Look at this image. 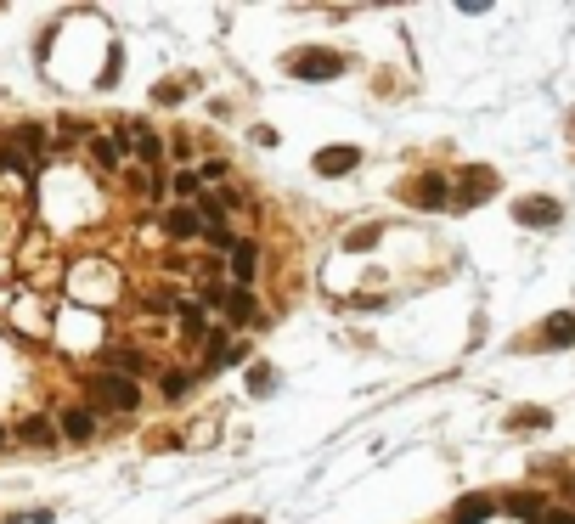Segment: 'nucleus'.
<instances>
[{
	"instance_id": "nucleus-1",
	"label": "nucleus",
	"mask_w": 575,
	"mask_h": 524,
	"mask_svg": "<svg viewBox=\"0 0 575 524\" xmlns=\"http://www.w3.org/2000/svg\"><path fill=\"white\" fill-rule=\"evenodd\" d=\"M90 395H97L102 412H136L142 406V389H136V378H124V373H97L90 378Z\"/></svg>"
},
{
	"instance_id": "nucleus-2",
	"label": "nucleus",
	"mask_w": 575,
	"mask_h": 524,
	"mask_svg": "<svg viewBox=\"0 0 575 524\" xmlns=\"http://www.w3.org/2000/svg\"><path fill=\"white\" fill-rule=\"evenodd\" d=\"M288 73H299V80H338V73H345V57L338 51H293Z\"/></svg>"
},
{
	"instance_id": "nucleus-3",
	"label": "nucleus",
	"mask_w": 575,
	"mask_h": 524,
	"mask_svg": "<svg viewBox=\"0 0 575 524\" xmlns=\"http://www.w3.org/2000/svg\"><path fill=\"white\" fill-rule=\"evenodd\" d=\"M514 220L531 226V231H553L558 220H564V204H558V197H519V204H514Z\"/></svg>"
},
{
	"instance_id": "nucleus-4",
	"label": "nucleus",
	"mask_w": 575,
	"mask_h": 524,
	"mask_svg": "<svg viewBox=\"0 0 575 524\" xmlns=\"http://www.w3.org/2000/svg\"><path fill=\"white\" fill-rule=\"evenodd\" d=\"M496 187H502V181H496V169H462V187L452 192V204H462V209H469V204H479V197H491Z\"/></svg>"
},
{
	"instance_id": "nucleus-5",
	"label": "nucleus",
	"mask_w": 575,
	"mask_h": 524,
	"mask_svg": "<svg viewBox=\"0 0 575 524\" xmlns=\"http://www.w3.org/2000/svg\"><path fill=\"white\" fill-rule=\"evenodd\" d=\"M355 164H361V147H322V152H316V175H328V181L350 175Z\"/></svg>"
},
{
	"instance_id": "nucleus-6",
	"label": "nucleus",
	"mask_w": 575,
	"mask_h": 524,
	"mask_svg": "<svg viewBox=\"0 0 575 524\" xmlns=\"http://www.w3.org/2000/svg\"><path fill=\"white\" fill-rule=\"evenodd\" d=\"M412 204H417V209H446V204H452V181H446V175L412 181Z\"/></svg>"
},
{
	"instance_id": "nucleus-7",
	"label": "nucleus",
	"mask_w": 575,
	"mask_h": 524,
	"mask_svg": "<svg viewBox=\"0 0 575 524\" xmlns=\"http://www.w3.org/2000/svg\"><path fill=\"white\" fill-rule=\"evenodd\" d=\"M57 435H62V440H74V445H85L90 435H97V412L68 406V412H62V423H57Z\"/></svg>"
},
{
	"instance_id": "nucleus-8",
	"label": "nucleus",
	"mask_w": 575,
	"mask_h": 524,
	"mask_svg": "<svg viewBox=\"0 0 575 524\" xmlns=\"http://www.w3.org/2000/svg\"><path fill=\"white\" fill-rule=\"evenodd\" d=\"M164 231H169V237H175V243H186V237H198V231H204V220H198V209L175 204V209L164 214Z\"/></svg>"
},
{
	"instance_id": "nucleus-9",
	"label": "nucleus",
	"mask_w": 575,
	"mask_h": 524,
	"mask_svg": "<svg viewBox=\"0 0 575 524\" xmlns=\"http://www.w3.org/2000/svg\"><path fill=\"white\" fill-rule=\"evenodd\" d=\"M541 344H553V350L575 344V311H553V316H548V328H541Z\"/></svg>"
},
{
	"instance_id": "nucleus-10",
	"label": "nucleus",
	"mask_w": 575,
	"mask_h": 524,
	"mask_svg": "<svg viewBox=\"0 0 575 524\" xmlns=\"http://www.w3.org/2000/svg\"><path fill=\"white\" fill-rule=\"evenodd\" d=\"M491 513H496V502H491V497H457L452 524H486Z\"/></svg>"
},
{
	"instance_id": "nucleus-11",
	"label": "nucleus",
	"mask_w": 575,
	"mask_h": 524,
	"mask_svg": "<svg viewBox=\"0 0 575 524\" xmlns=\"http://www.w3.org/2000/svg\"><path fill=\"white\" fill-rule=\"evenodd\" d=\"M18 440H23V445H40V451H45V445H57V428L45 423V418H28V423H18Z\"/></svg>"
},
{
	"instance_id": "nucleus-12",
	"label": "nucleus",
	"mask_w": 575,
	"mask_h": 524,
	"mask_svg": "<svg viewBox=\"0 0 575 524\" xmlns=\"http://www.w3.org/2000/svg\"><path fill=\"white\" fill-rule=\"evenodd\" d=\"M254 243H237V249H231V276H237V288H248L254 282Z\"/></svg>"
},
{
	"instance_id": "nucleus-13",
	"label": "nucleus",
	"mask_w": 575,
	"mask_h": 524,
	"mask_svg": "<svg viewBox=\"0 0 575 524\" xmlns=\"http://www.w3.org/2000/svg\"><path fill=\"white\" fill-rule=\"evenodd\" d=\"M130 130H136V152H142L147 164H159V158H164V142H159V135H152L147 125H130Z\"/></svg>"
},
{
	"instance_id": "nucleus-14",
	"label": "nucleus",
	"mask_w": 575,
	"mask_h": 524,
	"mask_svg": "<svg viewBox=\"0 0 575 524\" xmlns=\"http://www.w3.org/2000/svg\"><path fill=\"white\" fill-rule=\"evenodd\" d=\"M508 513H519V519H541V490H531V497H508Z\"/></svg>"
},
{
	"instance_id": "nucleus-15",
	"label": "nucleus",
	"mask_w": 575,
	"mask_h": 524,
	"mask_svg": "<svg viewBox=\"0 0 575 524\" xmlns=\"http://www.w3.org/2000/svg\"><path fill=\"white\" fill-rule=\"evenodd\" d=\"M0 175H28V158L18 147H0Z\"/></svg>"
},
{
	"instance_id": "nucleus-16",
	"label": "nucleus",
	"mask_w": 575,
	"mask_h": 524,
	"mask_svg": "<svg viewBox=\"0 0 575 524\" xmlns=\"http://www.w3.org/2000/svg\"><path fill=\"white\" fill-rule=\"evenodd\" d=\"M12 142L28 147V152H40V147H45V130H40V125H18V130H12Z\"/></svg>"
},
{
	"instance_id": "nucleus-17",
	"label": "nucleus",
	"mask_w": 575,
	"mask_h": 524,
	"mask_svg": "<svg viewBox=\"0 0 575 524\" xmlns=\"http://www.w3.org/2000/svg\"><path fill=\"white\" fill-rule=\"evenodd\" d=\"M159 389H164L169 400H175V395H186V389H192V373H164V378H159Z\"/></svg>"
},
{
	"instance_id": "nucleus-18",
	"label": "nucleus",
	"mask_w": 575,
	"mask_h": 524,
	"mask_svg": "<svg viewBox=\"0 0 575 524\" xmlns=\"http://www.w3.org/2000/svg\"><path fill=\"white\" fill-rule=\"evenodd\" d=\"M378 237H384V226H361V231H350V237H345V249H372Z\"/></svg>"
},
{
	"instance_id": "nucleus-19",
	"label": "nucleus",
	"mask_w": 575,
	"mask_h": 524,
	"mask_svg": "<svg viewBox=\"0 0 575 524\" xmlns=\"http://www.w3.org/2000/svg\"><path fill=\"white\" fill-rule=\"evenodd\" d=\"M226 304H231V321H248V316H254V299H248V288H237Z\"/></svg>"
},
{
	"instance_id": "nucleus-20",
	"label": "nucleus",
	"mask_w": 575,
	"mask_h": 524,
	"mask_svg": "<svg viewBox=\"0 0 575 524\" xmlns=\"http://www.w3.org/2000/svg\"><path fill=\"white\" fill-rule=\"evenodd\" d=\"M181 328L192 333V338L204 333V304H181Z\"/></svg>"
},
{
	"instance_id": "nucleus-21",
	"label": "nucleus",
	"mask_w": 575,
	"mask_h": 524,
	"mask_svg": "<svg viewBox=\"0 0 575 524\" xmlns=\"http://www.w3.org/2000/svg\"><path fill=\"white\" fill-rule=\"evenodd\" d=\"M198 187H204V175H198V169H181V175H175V192L181 197H198Z\"/></svg>"
},
{
	"instance_id": "nucleus-22",
	"label": "nucleus",
	"mask_w": 575,
	"mask_h": 524,
	"mask_svg": "<svg viewBox=\"0 0 575 524\" xmlns=\"http://www.w3.org/2000/svg\"><path fill=\"white\" fill-rule=\"evenodd\" d=\"M97 164L113 169V164H119V142H97Z\"/></svg>"
},
{
	"instance_id": "nucleus-23",
	"label": "nucleus",
	"mask_w": 575,
	"mask_h": 524,
	"mask_svg": "<svg viewBox=\"0 0 575 524\" xmlns=\"http://www.w3.org/2000/svg\"><path fill=\"white\" fill-rule=\"evenodd\" d=\"M12 524H51V513H18Z\"/></svg>"
},
{
	"instance_id": "nucleus-24",
	"label": "nucleus",
	"mask_w": 575,
	"mask_h": 524,
	"mask_svg": "<svg viewBox=\"0 0 575 524\" xmlns=\"http://www.w3.org/2000/svg\"><path fill=\"white\" fill-rule=\"evenodd\" d=\"M548 524H575V513H548Z\"/></svg>"
},
{
	"instance_id": "nucleus-25",
	"label": "nucleus",
	"mask_w": 575,
	"mask_h": 524,
	"mask_svg": "<svg viewBox=\"0 0 575 524\" xmlns=\"http://www.w3.org/2000/svg\"><path fill=\"white\" fill-rule=\"evenodd\" d=\"M221 524H248V519H221Z\"/></svg>"
},
{
	"instance_id": "nucleus-26",
	"label": "nucleus",
	"mask_w": 575,
	"mask_h": 524,
	"mask_svg": "<svg viewBox=\"0 0 575 524\" xmlns=\"http://www.w3.org/2000/svg\"><path fill=\"white\" fill-rule=\"evenodd\" d=\"M0 440H6V435H0Z\"/></svg>"
}]
</instances>
